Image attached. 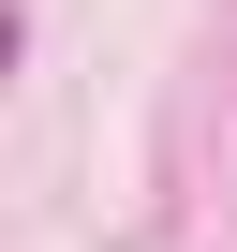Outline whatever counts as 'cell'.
<instances>
[{"mask_svg": "<svg viewBox=\"0 0 237 252\" xmlns=\"http://www.w3.org/2000/svg\"><path fill=\"white\" fill-rule=\"evenodd\" d=\"M0 60H15V30H0Z\"/></svg>", "mask_w": 237, "mask_h": 252, "instance_id": "6da1fadb", "label": "cell"}]
</instances>
